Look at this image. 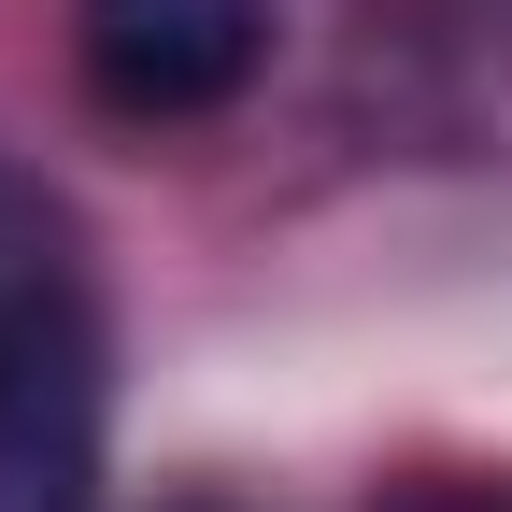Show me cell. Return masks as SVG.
Instances as JSON below:
<instances>
[{
	"instance_id": "1",
	"label": "cell",
	"mask_w": 512,
	"mask_h": 512,
	"mask_svg": "<svg viewBox=\"0 0 512 512\" xmlns=\"http://www.w3.org/2000/svg\"><path fill=\"white\" fill-rule=\"evenodd\" d=\"M100 484V285L43 185L0 157V512H86Z\"/></svg>"
},
{
	"instance_id": "2",
	"label": "cell",
	"mask_w": 512,
	"mask_h": 512,
	"mask_svg": "<svg viewBox=\"0 0 512 512\" xmlns=\"http://www.w3.org/2000/svg\"><path fill=\"white\" fill-rule=\"evenodd\" d=\"M72 57H86L100 114L200 128L271 72V0H72Z\"/></svg>"
},
{
	"instance_id": "3",
	"label": "cell",
	"mask_w": 512,
	"mask_h": 512,
	"mask_svg": "<svg viewBox=\"0 0 512 512\" xmlns=\"http://www.w3.org/2000/svg\"><path fill=\"white\" fill-rule=\"evenodd\" d=\"M370 512H512V484H470V470H441V484H399V498H370Z\"/></svg>"
},
{
	"instance_id": "4",
	"label": "cell",
	"mask_w": 512,
	"mask_h": 512,
	"mask_svg": "<svg viewBox=\"0 0 512 512\" xmlns=\"http://www.w3.org/2000/svg\"><path fill=\"white\" fill-rule=\"evenodd\" d=\"M171 512H228V498H171Z\"/></svg>"
}]
</instances>
